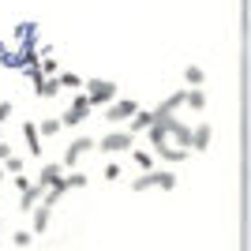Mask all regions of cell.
<instances>
[{
  "label": "cell",
  "instance_id": "obj_15",
  "mask_svg": "<svg viewBox=\"0 0 251 251\" xmlns=\"http://www.w3.org/2000/svg\"><path fill=\"white\" fill-rule=\"evenodd\" d=\"M154 154L157 157H165V161H173V165H180V161H184V157H188V150H180V147H154Z\"/></svg>",
  "mask_w": 251,
  "mask_h": 251
},
{
  "label": "cell",
  "instance_id": "obj_10",
  "mask_svg": "<svg viewBox=\"0 0 251 251\" xmlns=\"http://www.w3.org/2000/svg\"><path fill=\"white\" fill-rule=\"evenodd\" d=\"M23 139H26V150H30L34 157L42 154V135H38V124H34V120H26V124H23Z\"/></svg>",
  "mask_w": 251,
  "mask_h": 251
},
{
  "label": "cell",
  "instance_id": "obj_27",
  "mask_svg": "<svg viewBox=\"0 0 251 251\" xmlns=\"http://www.w3.org/2000/svg\"><path fill=\"white\" fill-rule=\"evenodd\" d=\"M8 116H11V101H0V124H4Z\"/></svg>",
  "mask_w": 251,
  "mask_h": 251
},
{
  "label": "cell",
  "instance_id": "obj_28",
  "mask_svg": "<svg viewBox=\"0 0 251 251\" xmlns=\"http://www.w3.org/2000/svg\"><path fill=\"white\" fill-rule=\"evenodd\" d=\"M4 157H11V147L4 143V139H0V161H4Z\"/></svg>",
  "mask_w": 251,
  "mask_h": 251
},
{
  "label": "cell",
  "instance_id": "obj_1",
  "mask_svg": "<svg viewBox=\"0 0 251 251\" xmlns=\"http://www.w3.org/2000/svg\"><path fill=\"white\" fill-rule=\"evenodd\" d=\"M131 188H135V191H147V188L173 191V188H176V173H173V169H150V173H143V176L131 180Z\"/></svg>",
  "mask_w": 251,
  "mask_h": 251
},
{
  "label": "cell",
  "instance_id": "obj_6",
  "mask_svg": "<svg viewBox=\"0 0 251 251\" xmlns=\"http://www.w3.org/2000/svg\"><path fill=\"white\" fill-rule=\"evenodd\" d=\"M86 150H94V139H90V135L72 139V143H68V150H64V169H75L79 161H83Z\"/></svg>",
  "mask_w": 251,
  "mask_h": 251
},
{
  "label": "cell",
  "instance_id": "obj_5",
  "mask_svg": "<svg viewBox=\"0 0 251 251\" xmlns=\"http://www.w3.org/2000/svg\"><path fill=\"white\" fill-rule=\"evenodd\" d=\"M90 109H94V105L86 101V94H75V101L68 105V113L60 116V127H79L86 116H90Z\"/></svg>",
  "mask_w": 251,
  "mask_h": 251
},
{
  "label": "cell",
  "instance_id": "obj_18",
  "mask_svg": "<svg viewBox=\"0 0 251 251\" xmlns=\"http://www.w3.org/2000/svg\"><path fill=\"white\" fill-rule=\"evenodd\" d=\"M184 79H188L191 86H202L206 83V72H202L199 64H188V68H184Z\"/></svg>",
  "mask_w": 251,
  "mask_h": 251
},
{
  "label": "cell",
  "instance_id": "obj_20",
  "mask_svg": "<svg viewBox=\"0 0 251 251\" xmlns=\"http://www.w3.org/2000/svg\"><path fill=\"white\" fill-rule=\"evenodd\" d=\"M64 184H68V191H75V188H86V173L72 169V173H64Z\"/></svg>",
  "mask_w": 251,
  "mask_h": 251
},
{
  "label": "cell",
  "instance_id": "obj_26",
  "mask_svg": "<svg viewBox=\"0 0 251 251\" xmlns=\"http://www.w3.org/2000/svg\"><path fill=\"white\" fill-rule=\"evenodd\" d=\"M101 176H105V180H120V176H124V169L116 165V161H109V165H105V173H101Z\"/></svg>",
  "mask_w": 251,
  "mask_h": 251
},
{
  "label": "cell",
  "instance_id": "obj_12",
  "mask_svg": "<svg viewBox=\"0 0 251 251\" xmlns=\"http://www.w3.org/2000/svg\"><path fill=\"white\" fill-rule=\"evenodd\" d=\"M210 139H214V131H210V124H195L191 127V150H206Z\"/></svg>",
  "mask_w": 251,
  "mask_h": 251
},
{
  "label": "cell",
  "instance_id": "obj_21",
  "mask_svg": "<svg viewBox=\"0 0 251 251\" xmlns=\"http://www.w3.org/2000/svg\"><path fill=\"white\" fill-rule=\"evenodd\" d=\"M60 94V83H56V79H45L42 86H38V98H56Z\"/></svg>",
  "mask_w": 251,
  "mask_h": 251
},
{
  "label": "cell",
  "instance_id": "obj_29",
  "mask_svg": "<svg viewBox=\"0 0 251 251\" xmlns=\"http://www.w3.org/2000/svg\"><path fill=\"white\" fill-rule=\"evenodd\" d=\"M0 229H4V218H0Z\"/></svg>",
  "mask_w": 251,
  "mask_h": 251
},
{
  "label": "cell",
  "instance_id": "obj_9",
  "mask_svg": "<svg viewBox=\"0 0 251 251\" xmlns=\"http://www.w3.org/2000/svg\"><path fill=\"white\" fill-rule=\"evenodd\" d=\"M42 195H45V188H38V184L23 188V191H19V210H23V214H30V210L42 202Z\"/></svg>",
  "mask_w": 251,
  "mask_h": 251
},
{
  "label": "cell",
  "instance_id": "obj_23",
  "mask_svg": "<svg viewBox=\"0 0 251 251\" xmlns=\"http://www.w3.org/2000/svg\"><path fill=\"white\" fill-rule=\"evenodd\" d=\"M56 83H60V90H64V86H72V90H75V86H83V79H79L75 72H60V75H56Z\"/></svg>",
  "mask_w": 251,
  "mask_h": 251
},
{
  "label": "cell",
  "instance_id": "obj_11",
  "mask_svg": "<svg viewBox=\"0 0 251 251\" xmlns=\"http://www.w3.org/2000/svg\"><path fill=\"white\" fill-rule=\"evenodd\" d=\"M34 42H38V23L34 19L19 23V26H15V45H34Z\"/></svg>",
  "mask_w": 251,
  "mask_h": 251
},
{
  "label": "cell",
  "instance_id": "obj_2",
  "mask_svg": "<svg viewBox=\"0 0 251 251\" xmlns=\"http://www.w3.org/2000/svg\"><path fill=\"white\" fill-rule=\"evenodd\" d=\"M131 143H135V135H131L127 127H113L109 135H101L94 143V150H101V154H120V150H127Z\"/></svg>",
  "mask_w": 251,
  "mask_h": 251
},
{
  "label": "cell",
  "instance_id": "obj_3",
  "mask_svg": "<svg viewBox=\"0 0 251 251\" xmlns=\"http://www.w3.org/2000/svg\"><path fill=\"white\" fill-rule=\"evenodd\" d=\"M83 94H86L90 105H109V101H116V83H109V79H90Z\"/></svg>",
  "mask_w": 251,
  "mask_h": 251
},
{
  "label": "cell",
  "instance_id": "obj_14",
  "mask_svg": "<svg viewBox=\"0 0 251 251\" xmlns=\"http://www.w3.org/2000/svg\"><path fill=\"white\" fill-rule=\"evenodd\" d=\"M184 105H188L191 113H202V109H206V94H202V86H191V90H184Z\"/></svg>",
  "mask_w": 251,
  "mask_h": 251
},
{
  "label": "cell",
  "instance_id": "obj_8",
  "mask_svg": "<svg viewBox=\"0 0 251 251\" xmlns=\"http://www.w3.org/2000/svg\"><path fill=\"white\" fill-rule=\"evenodd\" d=\"M60 176H64V165H56V161H49V165H42V173H38V180H34V184L49 191V188H52V184H56V180H60Z\"/></svg>",
  "mask_w": 251,
  "mask_h": 251
},
{
  "label": "cell",
  "instance_id": "obj_7",
  "mask_svg": "<svg viewBox=\"0 0 251 251\" xmlns=\"http://www.w3.org/2000/svg\"><path fill=\"white\" fill-rule=\"evenodd\" d=\"M52 221V206H45V202H38V206L30 210V232H45Z\"/></svg>",
  "mask_w": 251,
  "mask_h": 251
},
{
  "label": "cell",
  "instance_id": "obj_25",
  "mask_svg": "<svg viewBox=\"0 0 251 251\" xmlns=\"http://www.w3.org/2000/svg\"><path fill=\"white\" fill-rule=\"evenodd\" d=\"M23 75H26V83H30V86H34V90H38V86H42V83H45V75H42V72H38V68H23Z\"/></svg>",
  "mask_w": 251,
  "mask_h": 251
},
{
  "label": "cell",
  "instance_id": "obj_13",
  "mask_svg": "<svg viewBox=\"0 0 251 251\" xmlns=\"http://www.w3.org/2000/svg\"><path fill=\"white\" fill-rule=\"evenodd\" d=\"M150 124H154V113H150V109H139V113L127 120V131H131V135H139V131H147Z\"/></svg>",
  "mask_w": 251,
  "mask_h": 251
},
{
  "label": "cell",
  "instance_id": "obj_24",
  "mask_svg": "<svg viewBox=\"0 0 251 251\" xmlns=\"http://www.w3.org/2000/svg\"><path fill=\"white\" fill-rule=\"evenodd\" d=\"M11 244H15V248H30V244H34V232H26V229L11 232Z\"/></svg>",
  "mask_w": 251,
  "mask_h": 251
},
{
  "label": "cell",
  "instance_id": "obj_16",
  "mask_svg": "<svg viewBox=\"0 0 251 251\" xmlns=\"http://www.w3.org/2000/svg\"><path fill=\"white\" fill-rule=\"evenodd\" d=\"M0 64L4 68H19V45H0Z\"/></svg>",
  "mask_w": 251,
  "mask_h": 251
},
{
  "label": "cell",
  "instance_id": "obj_17",
  "mask_svg": "<svg viewBox=\"0 0 251 251\" xmlns=\"http://www.w3.org/2000/svg\"><path fill=\"white\" fill-rule=\"evenodd\" d=\"M0 169H4V176H23V169H26V165H23V157L11 154V157H4V161H0Z\"/></svg>",
  "mask_w": 251,
  "mask_h": 251
},
{
  "label": "cell",
  "instance_id": "obj_4",
  "mask_svg": "<svg viewBox=\"0 0 251 251\" xmlns=\"http://www.w3.org/2000/svg\"><path fill=\"white\" fill-rule=\"evenodd\" d=\"M135 113H139L135 98H116V101L105 105V120H113V124H124V120H131Z\"/></svg>",
  "mask_w": 251,
  "mask_h": 251
},
{
  "label": "cell",
  "instance_id": "obj_19",
  "mask_svg": "<svg viewBox=\"0 0 251 251\" xmlns=\"http://www.w3.org/2000/svg\"><path fill=\"white\" fill-rule=\"evenodd\" d=\"M56 131H60V120H56V116H45L42 124H38V135H42V139L56 135Z\"/></svg>",
  "mask_w": 251,
  "mask_h": 251
},
{
  "label": "cell",
  "instance_id": "obj_22",
  "mask_svg": "<svg viewBox=\"0 0 251 251\" xmlns=\"http://www.w3.org/2000/svg\"><path fill=\"white\" fill-rule=\"evenodd\" d=\"M135 165L143 169V173H150V169H154V154H150V150H135Z\"/></svg>",
  "mask_w": 251,
  "mask_h": 251
}]
</instances>
